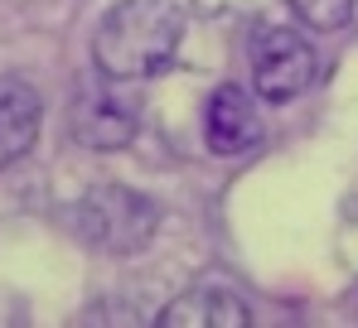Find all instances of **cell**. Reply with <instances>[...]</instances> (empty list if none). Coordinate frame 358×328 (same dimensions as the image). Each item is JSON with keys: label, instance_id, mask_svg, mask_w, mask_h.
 I'll use <instances>...</instances> for the list:
<instances>
[{"label": "cell", "instance_id": "6", "mask_svg": "<svg viewBox=\"0 0 358 328\" xmlns=\"http://www.w3.org/2000/svg\"><path fill=\"white\" fill-rule=\"evenodd\" d=\"M160 328H247L252 314L233 290H218V285H199V290H184L175 295L165 309H160Z\"/></svg>", "mask_w": 358, "mask_h": 328}, {"label": "cell", "instance_id": "4", "mask_svg": "<svg viewBox=\"0 0 358 328\" xmlns=\"http://www.w3.org/2000/svg\"><path fill=\"white\" fill-rule=\"evenodd\" d=\"M315 82V49L296 29H266L252 44V87L262 102H291Z\"/></svg>", "mask_w": 358, "mask_h": 328}, {"label": "cell", "instance_id": "1", "mask_svg": "<svg viewBox=\"0 0 358 328\" xmlns=\"http://www.w3.org/2000/svg\"><path fill=\"white\" fill-rule=\"evenodd\" d=\"M179 34H184V20L170 0H117L97 24L92 63L112 77L145 82L175 63Z\"/></svg>", "mask_w": 358, "mask_h": 328}, {"label": "cell", "instance_id": "5", "mask_svg": "<svg viewBox=\"0 0 358 328\" xmlns=\"http://www.w3.org/2000/svg\"><path fill=\"white\" fill-rule=\"evenodd\" d=\"M203 140L213 155H242L262 140V111L242 87H218L203 111Z\"/></svg>", "mask_w": 358, "mask_h": 328}, {"label": "cell", "instance_id": "8", "mask_svg": "<svg viewBox=\"0 0 358 328\" xmlns=\"http://www.w3.org/2000/svg\"><path fill=\"white\" fill-rule=\"evenodd\" d=\"M291 10H296L300 24H310V29H344L349 20H354V0H286Z\"/></svg>", "mask_w": 358, "mask_h": 328}, {"label": "cell", "instance_id": "7", "mask_svg": "<svg viewBox=\"0 0 358 328\" xmlns=\"http://www.w3.org/2000/svg\"><path fill=\"white\" fill-rule=\"evenodd\" d=\"M39 121H44L39 92L20 77H0V169L29 155V145L39 140Z\"/></svg>", "mask_w": 358, "mask_h": 328}, {"label": "cell", "instance_id": "2", "mask_svg": "<svg viewBox=\"0 0 358 328\" xmlns=\"http://www.w3.org/2000/svg\"><path fill=\"white\" fill-rule=\"evenodd\" d=\"M68 227H73L87 246H97V251H107V256H136V251L150 246V237H155V227H160V208H155L145 193H136V188L97 184V188H87V193L68 208Z\"/></svg>", "mask_w": 358, "mask_h": 328}, {"label": "cell", "instance_id": "3", "mask_svg": "<svg viewBox=\"0 0 358 328\" xmlns=\"http://www.w3.org/2000/svg\"><path fill=\"white\" fill-rule=\"evenodd\" d=\"M68 131L87 150H121V145H131L136 131H141V92H136V82L112 77V73L97 68L68 97Z\"/></svg>", "mask_w": 358, "mask_h": 328}]
</instances>
